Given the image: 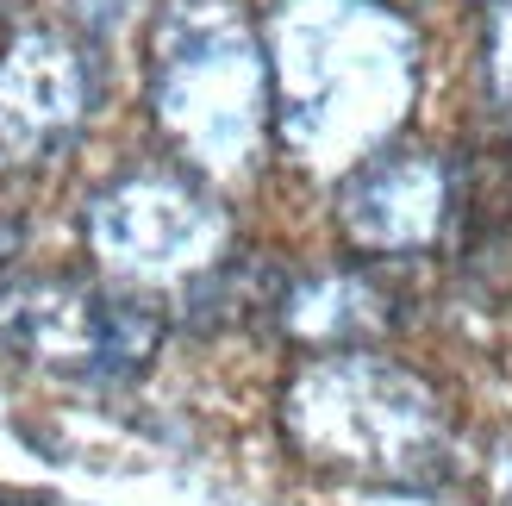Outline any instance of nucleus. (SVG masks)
Here are the masks:
<instances>
[{
	"label": "nucleus",
	"instance_id": "8",
	"mask_svg": "<svg viewBox=\"0 0 512 506\" xmlns=\"http://www.w3.org/2000/svg\"><path fill=\"white\" fill-rule=\"evenodd\" d=\"M281 313H288V325L306 344H356L381 325L375 294L363 282H350V275H325V282L300 288V294H281Z\"/></svg>",
	"mask_w": 512,
	"mask_h": 506
},
{
	"label": "nucleus",
	"instance_id": "6",
	"mask_svg": "<svg viewBox=\"0 0 512 506\" xmlns=\"http://www.w3.org/2000/svg\"><path fill=\"white\" fill-rule=\"evenodd\" d=\"M88 113V63L57 32H25L0 57V138L13 150H50Z\"/></svg>",
	"mask_w": 512,
	"mask_h": 506
},
{
	"label": "nucleus",
	"instance_id": "7",
	"mask_svg": "<svg viewBox=\"0 0 512 506\" xmlns=\"http://www.w3.org/2000/svg\"><path fill=\"white\" fill-rule=\"evenodd\" d=\"M450 188L425 150H388L344 182V232L363 250H419L438 238Z\"/></svg>",
	"mask_w": 512,
	"mask_h": 506
},
{
	"label": "nucleus",
	"instance_id": "10",
	"mask_svg": "<svg viewBox=\"0 0 512 506\" xmlns=\"http://www.w3.org/2000/svg\"><path fill=\"white\" fill-rule=\"evenodd\" d=\"M88 7H94V13H107V7H113V0H88Z\"/></svg>",
	"mask_w": 512,
	"mask_h": 506
},
{
	"label": "nucleus",
	"instance_id": "2",
	"mask_svg": "<svg viewBox=\"0 0 512 506\" xmlns=\"http://www.w3.org/2000/svg\"><path fill=\"white\" fill-rule=\"evenodd\" d=\"M281 425L313 463L363 482L425 488L444 469L438 394L369 350H331L306 363L281 400Z\"/></svg>",
	"mask_w": 512,
	"mask_h": 506
},
{
	"label": "nucleus",
	"instance_id": "1",
	"mask_svg": "<svg viewBox=\"0 0 512 506\" xmlns=\"http://www.w3.org/2000/svg\"><path fill=\"white\" fill-rule=\"evenodd\" d=\"M275 82L281 132L300 157H350L394 125L413 82V50L381 7L294 0L275 38Z\"/></svg>",
	"mask_w": 512,
	"mask_h": 506
},
{
	"label": "nucleus",
	"instance_id": "9",
	"mask_svg": "<svg viewBox=\"0 0 512 506\" xmlns=\"http://www.w3.org/2000/svg\"><path fill=\"white\" fill-rule=\"evenodd\" d=\"M494 38H488V75H494V94L500 107L512 113V0H494Z\"/></svg>",
	"mask_w": 512,
	"mask_h": 506
},
{
	"label": "nucleus",
	"instance_id": "4",
	"mask_svg": "<svg viewBox=\"0 0 512 506\" xmlns=\"http://www.w3.org/2000/svg\"><path fill=\"white\" fill-rule=\"evenodd\" d=\"M157 338L163 319L138 294L69 275H32L0 288V363L75 375V382H125L150 363Z\"/></svg>",
	"mask_w": 512,
	"mask_h": 506
},
{
	"label": "nucleus",
	"instance_id": "5",
	"mask_svg": "<svg viewBox=\"0 0 512 506\" xmlns=\"http://www.w3.org/2000/svg\"><path fill=\"white\" fill-rule=\"evenodd\" d=\"M88 238L125 275H188L213 269L225 244V213L182 175L138 169L94 200Z\"/></svg>",
	"mask_w": 512,
	"mask_h": 506
},
{
	"label": "nucleus",
	"instance_id": "3",
	"mask_svg": "<svg viewBox=\"0 0 512 506\" xmlns=\"http://www.w3.org/2000/svg\"><path fill=\"white\" fill-rule=\"evenodd\" d=\"M269 107V69L238 0H175L157 32V113L200 163H238Z\"/></svg>",
	"mask_w": 512,
	"mask_h": 506
}]
</instances>
